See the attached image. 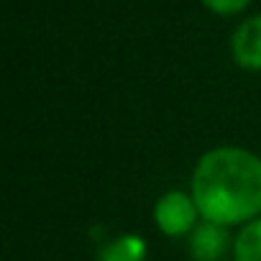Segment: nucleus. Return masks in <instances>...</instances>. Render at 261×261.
<instances>
[{"label": "nucleus", "mask_w": 261, "mask_h": 261, "mask_svg": "<svg viewBox=\"0 0 261 261\" xmlns=\"http://www.w3.org/2000/svg\"><path fill=\"white\" fill-rule=\"evenodd\" d=\"M197 218H202V215L197 210L192 192L169 190L154 205V223L169 238H179L185 233H192L197 228Z\"/></svg>", "instance_id": "nucleus-2"}, {"label": "nucleus", "mask_w": 261, "mask_h": 261, "mask_svg": "<svg viewBox=\"0 0 261 261\" xmlns=\"http://www.w3.org/2000/svg\"><path fill=\"white\" fill-rule=\"evenodd\" d=\"M251 0H202V6L218 16H233V13H241Z\"/></svg>", "instance_id": "nucleus-7"}, {"label": "nucleus", "mask_w": 261, "mask_h": 261, "mask_svg": "<svg viewBox=\"0 0 261 261\" xmlns=\"http://www.w3.org/2000/svg\"><path fill=\"white\" fill-rule=\"evenodd\" d=\"M230 54L241 69L261 72V13L246 18L230 36Z\"/></svg>", "instance_id": "nucleus-3"}, {"label": "nucleus", "mask_w": 261, "mask_h": 261, "mask_svg": "<svg viewBox=\"0 0 261 261\" xmlns=\"http://www.w3.org/2000/svg\"><path fill=\"white\" fill-rule=\"evenodd\" d=\"M202 220L238 225L261 218V159L241 146L205 151L190 187Z\"/></svg>", "instance_id": "nucleus-1"}, {"label": "nucleus", "mask_w": 261, "mask_h": 261, "mask_svg": "<svg viewBox=\"0 0 261 261\" xmlns=\"http://www.w3.org/2000/svg\"><path fill=\"white\" fill-rule=\"evenodd\" d=\"M146 241L136 233H123L113 241H105L97 251V261H144Z\"/></svg>", "instance_id": "nucleus-5"}, {"label": "nucleus", "mask_w": 261, "mask_h": 261, "mask_svg": "<svg viewBox=\"0 0 261 261\" xmlns=\"http://www.w3.org/2000/svg\"><path fill=\"white\" fill-rule=\"evenodd\" d=\"M233 261H261V218L243 225L233 241Z\"/></svg>", "instance_id": "nucleus-6"}, {"label": "nucleus", "mask_w": 261, "mask_h": 261, "mask_svg": "<svg viewBox=\"0 0 261 261\" xmlns=\"http://www.w3.org/2000/svg\"><path fill=\"white\" fill-rule=\"evenodd\" d=\"M228 246H230V238H228L225 225L202 220L190 233V256L195 261H220L225 256Z\"/></svg>", "instance_id": "nucleus-4"}]
</instances>
